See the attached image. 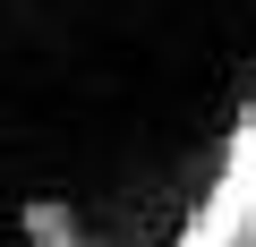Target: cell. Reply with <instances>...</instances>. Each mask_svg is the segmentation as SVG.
<instances>
[{
	"instance_id": "1",
	"label": "cell",
	"mask_w": 256,
	"mask_h": 247,
	"mask_svg": "<svg viewBox=\"0 0 256 247\" xmlns=\"http://www.w3.org/2000/svg\"><path fill=\"white\" fill-rule=\"evenodd\" d=\"M256 222V0H0V247H230Z\"/></svg>"
}]
</instances>
